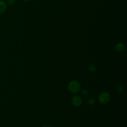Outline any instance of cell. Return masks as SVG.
I'll return each instance as SVG.
<instances>
[{
    "mask_svg": "<svg viewBox=\"0 0 127 127\" xmlns=\"http://www.w3.org/2000/svg\"><path fill=\"white\" fill-rule=\"evenodd\" d=\"M43 127H51L50 126H44Z\"/></svg>",
    "mask_w": 127,
    "mask_h": 127,
    "instance_id": "12",
    "label": "cell"
},
{
    "mask_svg": "<svg viewBox=\"0 0 127 127\" xmlns=\"http://www.w3.org/2000/svg\"><path fill=\"white\" fill-rule=\"evenodd\" d=\"M15 0H8L7 4L9 6H12L15 3Z\"/></svg>",
    "mask_w": 127,
    "mask_h": 127,
    "instance_id": "7",
    "label": "cell"
},
{
    "mask_svg": "<svg viewBox=\"0 0 127 127\" xmlns=\"http://www.w3.org/2000/svg\"><path fill=\"white\" fill-rule=\"evenodd\" d=\"M82 94H83V95H87L88 94V91L87 90H86V89H84V90H82Z\"/></svg>",
    "mask_w": 127,
    "mask_h": 127,
    "instance_id": "10",
    "label": "cell"
},
{
    "mask_svg": "<svg viewBox=\"0 0 127 127\" xmlns=\"http://www.w3.org/2000/svg\"><path fill=\"white\" fill-rule=\"evenodd\" d=\"M88 68L89 69V70L92 72H94L96 71V67L93 65V64H90V65H89L88 67Z\"/></svg>",
    "mask_w": 127,
    "mask_h": 127,
    "instance_id": "6",
    "label": "cell"
},
{
    "mask_svg": "<svg viewBox=\"0 0 127 127\" xmlns=\"http://www.w3.org/2000/svg\"><path fill=\"white\" fill-rule=\"evenodd\" d=\"M110 100V95L107 92L101 93L98 96V100L101 104H106Z\"/></svg>",
    "mask_w": 127,
    "mask_h": 127,
    "instance_id": "2",
    "label": "cell"
},
{
    "mask_svg": "<svg viewBox=\"0 0 127 127\" xmlns=\"http://www.w3.org/2000/svg\"><path fill=\"white\" fill-rule=\"evenodd\" d=\"M115 48L117 52L119 53H122L125 51V46L122 43H118L116 45Z\"/></svg>",
    "mask_w": 127,
    "mask_h": 127,
    "instance_id": "4",
    "label": "cell"
},
{
    "mask_svg": "<svg viewBox=\"0 0 127 127\" xmlns=\"http://www.w3.org/2000/svg\"><path fill=\"white\" fill-rule=\"evenodd\" d=\"M117 91L119 93L122 92V91H123V87L122 85H118L117 86Z\"/></svg>",
    "mask_w": 127,
    "mask_h": 127,
    "instance_id": "8",
    "label": "cell"
},
{
    "mask_svg": "<svg viewBox=\"0 0 127 127\" xmlns=\"http://www.w3.org/2000/svg\"><path fill=\"white\" fill-rule=\"evenodd\" d=\"M81 88L80 83L76 80L70 81L68 85V89L72 93L75 94L78 93Z\"/></svg>",
    "mask_w": 127,
    "mask_h": 127,
    "instance_id": "1",
    "label": "cell"
},
{
    "mask_svg": "<svg viewBox=\"0 0 127 127\" xmlns=\"http://www.w3.org/2000/svg\"><path fill=\"white\" fill-rule=\"evenodd\" d=\"M71 102L72 104L75 107H78L81 105L82 103V100L80 97L78 95L73 96L71 99Z\"/></svg>",
    "mask_w": 127,
    "mask_h": 127,
    "instance_id": "3",
    "label": "cell"
},
{
    "mask_svg": "<svg viewBox=\"0 0 127 127\" xmlns=\"http://www.w3.org/2000/svg\"><path fill=\"white\" fill-rule=\"evenodd\" d=\"M94 103H95V100L93 98H90L88 100V103L90 105L94 104Z\"/></svg>",
    "mask_w": 127,
    "mask_h": 127,
    "instance_id": "9",
    "label": "cell"
},
{
    "mask_svg": "<svg viewBox=\"0 0 127 127\" xmlns=\"http://www.w3.org/2000/svg\"><path fill=\"white\" fill-rule=\"evenodd\" d=\"M6 7L7 4L6 3L2 0H0V15L2 14L5 12L6 9Z\"/></svg>",
    "mask_w": 127,
    "mask_h": 127,
    "instance_id": "5",
    "label": "cell"
},
{
    "mask_svg": "<svg viewBox=\"0 0 127 127\" xmlns=\"http://www.w3.org/2000/svg\"><path fill=\"white\" fill-rule=\"evenodd\" d=\"M24 1H25V2H28V1H29L30 0H23Z\"/></svg>",
    "mask_w": 127,
    "mask_h": 127,
    "instance_id": "11",
    "label": "cell"
}]
</instances>
